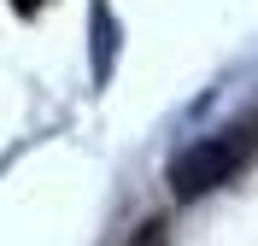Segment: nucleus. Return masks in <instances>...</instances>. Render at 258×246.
<instances>
[{
    "label": "nucleus",
    "mask_w": 258,
    "mask_h": 246,
    "mask_svg": "<svg viewBox=\"0 0 258 246\" xmlns=\"http://www.w3.org/2000/svg\"><path fill=\"white\" fill-rule=\"evenodd\" d=\"M241 164H246V135L223 129V135H200L194 147H182L176 158H170V170H164V182H170L176 199H206L211 188L235 182Z\"/></svg>",
    "instance_id": "obj_1"
},
{
    "label": "nucleus",
    "mask_w": 258,
    "mask_h": 246,
    "mask_svg": "<svg viewBox=\"0 0 258 246\" xmlns=\"http://www.w3.org/2000/svg\"><path fill=\"white\" fill-rule=\"evenodd\" d=\"M94 30H100V76H106V65H112V12H106V6H94Z\"/></svg>",
    "instance_id": "obj_2"
},
{
    "label": "nucleus",
    "mask_w": 258,
    "mask_h": 246,
    "mask_svg": "<svg viewBox=\"0 0 258 246\" xmlns=\"http://www.w3.org/2000/svg\"><path fill=\"white\" fill-rule=\"evenodd\" d=\"M129 246H170V240H164V223H159V217H153V223H141Z\"/></svg>",
    "instance_id": "obj_3"
},
{
    "label": "nucleus",
    "mask_w": 258,
    "mask_h": 246,
    "mask_svg": "<svg viewBox=\"0 0 258 246\" xmlns=\"http://www.w3.org/2000/svg\"><path fill=\"white\" fill-rule=\"evenodd\" d=\"M41 6H47V0H12V12H24V18H30V12H41Z\"/></svg>",
    "instance_id": "obj_4"
}]
</instances>
